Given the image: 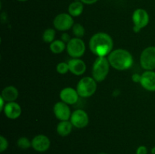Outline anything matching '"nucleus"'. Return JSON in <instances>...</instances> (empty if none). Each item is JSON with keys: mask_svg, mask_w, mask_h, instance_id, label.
Masks as SVG:
<instances>
[{"mask_svg": "<svg viewBox=\"0 0 155 154\" xmlns=\"http://www.w3.org/2000/svg\"><path fill=\"white\" fill-rule=\"evenodd\" d=\"M17 145L21 149H27L32 147V142L27 137H21L17 140Z\"/></svg>", "mask_w": 155, "mask_h": 154, "instance_id": "nucleus-21", "label": "nucleus"}, {"mask_svg": "<svg viewBox=\"0 0 155 154\" xmlns=\"http://www.w3.org/2000/svg\"><path fill=\"white\" fill-rule=\"evenodd\" d=\"M32 148L39 152H46L51 146V140L45 134H38L31 140Z\"/></svg>", "mask_w": 155, "mask_h": 154, "instance_id": "nucleus-10", "label": "nucleus"}, {"mask_svg": "<svg viewBox=\"0 0 155 154\" xmlns=\"http://www.w3.org/2000/svg\"><path fill=\"white\" fill-rule=\"evenodd\" d=\"M19 92L16 87L13 85H9L4 88L2 91L1 97L7 102H13L18 98Z\"/></svg>", "mask_w": 155, "mask_h": 154, "instance_id": "nucleus-16", "label": "nucleus"}, {"mask_svg": "<svg viewBox=\"0 0 155 154\" xmlns=\"http://www.w3.org/2000/svg\"><path fill=\"white\" fill-rule=\"evenodd\" d=\"M151 154H155V146H154V147L151 148Z\"/></svg>", "mask_w": 155, "mask_h": 154, "instance_id": "nucleus-30", "label": "nucleus"}, {"mask_svg": "<svg viewBox=\"0 0 155 154\" xmlns=\"http://www.w3.org/2000/svg\"><path fill=\"white\" fill-rule=\"evenodd\" d=\"M110 66L117 70H126L132 67L133 57L131 53L126 49L117 48L113 50L107 56Z\"/></svg>", "mask_w": 155, "mask_h": 154, "instance_id": "nucleus-2", "label": "nucleus"}, {"mask_svg": "<svg viewBox=\"0 0 155 154\" xmlns=\"http://www.w3.org/2000/svg\"><path fill=\"white\" fill-rule=\"evenodd\" d=\"M74 125H72L71 122L70 120H64L60 121L57 125L56 131L57 133L61 137H66L69 135L71 133Z\"/></svg>", "mask_w": 155, "mask_h": 154, "instance_id": "nucleus-17", "label": "nucleus"}, {"mask_svg": "<svg viewBox=\"0 0 155 154\" xmlns=\"http://www.w3.org/2000/svg\"><path fill=\"white\" fill-rule=\"evenodd\" d=\"M98 154H107V153H106V152H99Z\"/></svg>", "mask_w": 155, "mask_h": 154, "instance_id": "nucleus-32", "label": "nucleus"}, {"mask_svg": "<svg viewBox=\"0 0 155 154\" xmlns=\"http://www.w3.org/2000/svg\"><path fill=\"white\" fill-rule=\"evenodd\" d=\"M56 70L59 74H61V75L66 74L67 72L70 71L68 63H67V62H60V63H58L57 64V66H56Z\"/></svg>", "mask_w": 155, "mask_h": 154, "instance_id": "nucleus-23", "label": "nucleus"}, {"mask_svg": "<svg viewBox=\"0 0 155 154\" xmlns=\"http://www.w3.org/2000/svg\"><path fill=\"white\" fill-rule=\"evenodd\" d=\"M74 24V18L70 14H58L53 20V25L54 28L59 31H67L72 28Z\"/></svg>", "mask_w": 155, "mask_h": 154, "instance_id": "nucleus-8", "label": "nucleus"}, {"mask_svg": "<svg viewBox=\"0 0 155 154\" xmlns=\"http://www.w3.org/2000/svg\"><path fill=\"white\" fill-rule=\"evenodd\" d=\"M80 1L85 5H92L96 3L98 0H80Z\"/></svg>", "mask_w": 155, "mask_h": 154, "instance_id": "nucleus-28", "label": "nucleus"}, {"mask_svg": "<svg viewBox=\"0 0 155 154\" xmlns=\"http://www.w3.org/2000/svg\"><path fill=\"white\" fill-rule=\"evenodd\" d=\"M8 147V141L3 135L0 136V152H3Z\"/></svg>", "mask_w": 155, "mask_h": 154, "instance_id": "nucleus-24", "label": "nucleus"}, {"mask_svg": "<svg viewBox=\"0 0 155 154\" xmlns=\"http://www.w3.org/2000/svg\"><path fill=\"white\" fill-rule=\"evenodd\" d=\"M76 89L80 97L89 98L92 96L96 91L97 82L92 77H83L78 82Z\"/></svg>", "mask_w": 155, "mask_h": 154, "instance_id": "nucleus-4", "label": "nucleus"}, {"mask_svg": "<svg viewBox=\"0 0 155 154\" xmlns=\"http://www.w3.org/2000/svg\"><path fill=\"white\" fill-rule=\"evenodd\" d=\"M50 50L52 53L55 54H61L67 48V44L64 42L61 39H57L54 40L51 43H50Z\"/></svg>", "mask_w": 155, "mask_h": 154, "instance_id": "nucleus-19", "label": "nucleus"}, {"mask_svg": "<svg viewBox=\"0 0 155 154\" xmlns=\"http://www.w3.org/2000/svg\"><path fill=\"white\" fill-rule=\"evenodd\" d=\"M55 37V30L52 28L46 29L42 34V39L46 43H51L54 40Z\"/></svg>", "mask_w": 155, "mask_h": 154, "instance_id": "nucleus-20", "label": "nucleus"}, {"mask_svg": "<svg viewBox=\"0 0 155 154\" xmlns=\"http://www.w3.org/2000/svg\"><path fill=\"white\" fill-rule=\"evenodd\" d=\"M110 66L107 57H97L92 65V77L97 82L104 81L108 75Z\"/></svg>", "mask_w": 155, "mask_h": 154, "instance_id": "nucleus-3", "label": "nucleus"}, {"mask_svg": "<svg viewBox=\"0 0 155 154\" xmlns=\"http://www.w3.org/2000/svg\"><path fill=\"white\" fill-rule=\"evenodd\" d=\"M70 121L75 128H83L89 124V118L85 110L79 109L73 112Z\"/></svg>", "mask_w": 155, "mask_h": 154, "instance_id": "nucleus-9", "label": "nucleus"}, {"mask_svg": "<svg viewBox=\"0 0 155 154\" xmlns=\"http://www.w3.org/2000/svg\"><path fill=\"white\" fill-rule=\"evenodd\" d=\"M90 51L97 57H106L113 51L114 41L111 36L106 33H95L89 42Z\"/></svg>", "mask_w": 155, "mask_h": 154, "instance_id": "nucleus-1", "label": "nucleus"}, {"mask_svg": "<svg viewBox=\"0 0 155 154\" xmlns=\"http://www.w3.org/2000/svg\"><path fill=\"white\" fill-rule=\"evenodd\" d=\"M84 10V4L80 1L71 2L68 6V14L74 17H79L82 14Z\"/></svg>", "mask_w": 155, "mask_h": 154, "instance_id": "nucleus-18", "label": "nucleus"}, {"mask_svg": "<svg viewBox=\"0 0 155 154\" xmlns=\"http://www.w3.org/2000/svg\"><path fill=\"white\" fill-rule=\"evenodd\" d=\"M53 112L55 117L60 121L70 120L72 113L68 104L63 101L57 102L53 107Z\"/></svg>", "mask_w": 155, "mask_h": 154, "instance_id": "nucleus-11", "label": "nucleus"}, {"mask_svg": "<svg viewBox=\"0 0 155 154\" xmlns=\"http://www.w3.org/2000/svg\"><path fill=\"white\" fill-rule=\"evenodd\" d=\"M132 20L134 24L133 31L135 33H139L142 29L148 25L150 21V17L145 9L137 8L133 11Z\"/></svg>", "mask_w": 155, "mask_h": 154, "instance_id": "nucleus-5", "label": "nucleus"}, {"mask_svg": "<svg viewBox=\"0 0 155 154\" xmlns=\"http://www.w3.org/2000/svg\"><path fill=\"white\" fill-rule=\"evenodd\" d=\"M5 116L10 119H16L21 115L22 110L19 104L15 101L13 102H7L4 109H3Z\"/></svg>", "mask_w": 155, "mask_h": 154, "instance_id": "nucleus-14", "label": "nucleus"}, {"mask_svg": "<svg viewBox=\"0 0 155 154\" xmlns=\"http://www.w3.org/2000/svg\"><path fill=\"white\" fill-rule=\"evenodd\" d=\"M6 104V101L0 96V111H3V109H4L5 106Z\"/></svg>", "mask_w": 155, "mask_h": 154, "instance_id": "nucleus-29", "label": "nucleus"}, {"mask_svg": "<svg viewBox=\"0 0 155 154\" xmlns=\"http://www.w3.org/2000/svg\"><path fill=\"white\" fill-rule=\"evenodd\" d=\"M69 70L71 73L76 75H81L86 70V64L83 60L80 58H72L68 60Z\"/></svg>", "mask_w": 155, "mask_h": 154, "instance_id": "nucleus-15", "label": "nucleus"}, {"mask_svg": "<svg viewBox=\"0 0 155 154\" xmlns=\"http://www.w3.org/2000/svg\"><path fill=\"white\" fill-rule=\"evenodd\" d=\"M140 84L144 89L148 91H155V72L146 70L141 75Z\"/></svg>", "mask_w": 155, "mask_h": 154, "instance_id": "nucleus-13", "label": "nucleus"}, {"mask_svg": "<svg viewBox=\"0 0 155 154\" xmlns=\"http://www.w3.org/2000/svg\"><path fill=\"white\" fill-rule=\"evenodd\" d=\"M66 49L72 58H80L86 51V45L82 39L74 37L67 44Z\"/></svg>", "mask_w": 155, "mask_h": 154, "instance_id": "nucleus-6", "label": "nucleus"}, {"mask_svg": "<svg viewBox=\"0 0 155 154\" xmlns=\"http://www.w3.org/2000/svg\"><path fill=\"white\" fill-rule=\"evenodd\" d=\"M136 154H148V148L144 145L139 146L136 149Z\"/></svg>", "mask_w": 155, "mask_h": 154, "instance_id": "nucleus-25", "label": "nucleus"}, {"mask_svg": "<svg viewBox=\"0 0 155 154\" xmlns=\"http://www.w3.org/2000/svg\"><path fill=\"white\" fill-rule=\"evenodd\" d=\"M59 97H60L61 101L66 103L68 105H72L78 101L80 95H79L77 89H74L71 87H66L64 88L61 91Z\"/></svg>", "mask_w": 155, "mask_h": 154, "instance_id": "nucleus-12", "label": "nucleus"}, {"mask_svg": "<svg viewBox=\"0 0 155 154\" xmlns=\"http://www.w3.org/2000/svg\"><path fill=\"white\" fill-rule=\"evenodd\" d=\"M71 39H72V38L70 36V35L66 33H63V34L61 35V39L64 42H65L66 44H68Z\"/></svg>", "mask_w": 155, "mask_h": 154, "instance_id": "nucleus-26", "label": "nucleus"}, {"mask_svg": "<svg viewBox=\"0 0 155 154\" xmlns=\"http://www.w3.org/2000/svg\"><path fill=\"white\" fill-rule=\"evenodd\" d=\"M19 2H26V1H28V0H18Z\"/></svg>", "mask_w": 155, "mask_h": 154, "instance_id": "nucleus-31", "label": "nucleus"}, {"mask_svg": "<svg viewBox=\"0 0 155 154\" xmlns=\"http://www.w3.org/2000/svg\"><path fill=\"white\" fill-rule=\"evenodd\" d=\"M140 64L145 70L155 69V46H148L142 51Z\"/></svg>", "mask_w": 155, "mask_h": 154, "instance_id": "nucleus-7", "label": "nucleus"}, {"mask_svg": "<svg viewBox=\"0 0 155 154\" xmlns=\"http://www.w3.org/2000/svg\"><path fill=\"white\" fill-rule=\"evenodd\" d=\"M132 80L136 83H140L141 75H139V73H134L132 75Z\"/></svg>", "mask_w": 155, "mask_h": 154, "instance_id": "nucleus-27", "label": "nucleus"}, {"mask_svg": "<svg viewBox=\"0 0 155 154\" xmlns=\"http://www.w3.org/2000/svg\"><path fill=\"white\" fill-rule=\"evenodd\" d=\"M72 30H73V33L74 34L75 37L77 38H80L81 39L85 34V28L82 24H74V26L72 27Z\"/></svg>", "mask_w": 155, "mask_h": 154, "instance_id": "nucleus-22", "label": "nucleus"}]
</instances>
